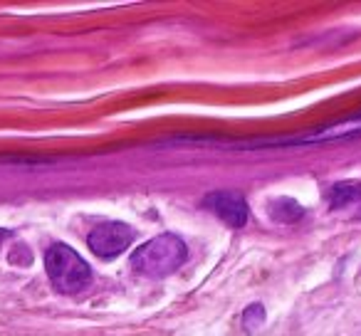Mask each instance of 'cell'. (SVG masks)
<instances>
[{
	"instance_id": "obj_1",
	"label": "cell",
	"mask_w": 361,
	"mask_h": 336,
	"mask_svg": "<svg viewBox=\"0 0 361 336\" xmlns=\"http://www.w3.org/2000/svg\"><path fill=\"white\" fill-rule=\"evenodd\" d=\"M188 257L186 242L180 240L178 235H159L154 240L144 242L139 250H134L131 255V267L139 272L141 277H149V280H161V277H169L171 272L178 270Z\"/></svg>"
},
{
	"instance_id": "obj_2",
	"label": "cell",
	"mask_w": 361,
	"mask_h": 336,
	"mask_svg": "<svg viewBox=\"0 0 361 336\" xmlns=\"http://www.w3.org/2000/svg\"><path fill=\"white\" fill-rule=\"evenodd\" d=\"M45 270L52 287L62 294H77L92 285L90 265L65 242H55L45 252Z\"/></svg>"
},
{
	"instance_id": "obj_3",
	"label": "cell",
	"mask_w": 361,
	"mask_h": 336,
	"mask_svg": "<svg viewBox=\"0 0 361 336\" xmlns=\"http://www.w3.org/2000/svg\"><path fill=\"white\" fill-rule=\"evenodd\" d=\"M136 237V230L126 223H102L94 230L90 232L87 242H90V250L94 252L102 260H114L124 250H129L131 242Z\"/></svg>"
},
{
	"instance_id": "obj_4",
	"label": "cell",
	"mask_w": 361,
	"mask_h": 336,
	"mask_svg": "<svg viewBox=\"0 0 361 336\" xmlns=\"http://www.w3.org/2000/svg\"><path fill=\"white\" fill-rule=\"evenodd\" d=\"M203 206L216 213V216L231 228H243L247 223V218H250V213H247L250 211L247 201L243 198V193H238V191H213L203 198Z\"/></svg>"
},
{
	"instance_id": "obj_5",
	"label": "cell",
	"mask_w": 361,
	"mask_h": 336,
	"mask_svg": "<svg viewBox=\"0 0 361 336\" xmlns=\"http://www.w3.org/2000/svg\"><path fill=\"white\" fill-rule=\"evenodd\" d=\"M354 136H361V109L341 121L319 126V129H312V131H307V134L297 136V139H287V141H280V144H287V146H292V144H329V141H344V139H354Z\"/></svg>"
},
{
	"instance_id": "obj_6",
	"label": "cell",
	"mask_w": 361,
	"mask_h": 336,
	"mask_svg": "<svg viewBox=\"0 0 361 336\" xmlns=\"http://www.w3.org/2000/svg\"><path fill=\"white\" fill-rule=\"evenodd\" d=\"M326 203L334 213L344 216H361V183L341 181L334 183L326 193Z\"/></svg>"
},
{
	"instance_id": "obj_7",
	"label": "cell",
	"mask_w": 361,
	"mask_h": 336,
	"mask_svg": "<svg viewBox=\"0 0 361 336\" xmlns=\"http://www.w3.org/2000/svg\"><path fill=\"white\" fill-rule=\"evenodd\" d=\"M267 211H270L272 220L282 223V225H290V223H297V220H302V218H305V208H302L295 198H285V196L270 201Z\"/></svg>"
},
{
	"instance_id": "obj_8",
	"label": "cell",
	"mask_w": 361,
	"mask_h": 336,
	"mask_svg": "<svg viewBox=\"0 0 361 336\" xmlns=\"http://www.w3.org/2000/svg\"><path fill=\"white\" fill-rule=\"evenodd\" d=\"M265 324V306L262 304H250L243 314V329L245 331H257L260 326Z\"/></svg>"
},
{
	"instance_id": "obj_9",
	"label": "cell",
	"mask_w": 361,
	"mask_h": 336,
	"mask_svg": "<svg viewBox=\"0 0 361 336\" xmlns=\"http://www.w3.org/2000/svg\"><path fill=\"white\" fill-rule=\"evenodd\" d=\"M6 237H8V230H0V242L6 240Z\"/></svg>"
}]
</instances>
